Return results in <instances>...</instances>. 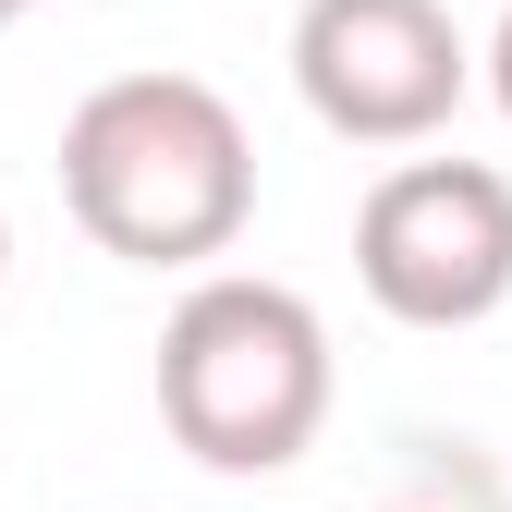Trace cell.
<instances>
[{"label": "cell", "instance_id": "cell-1", "mask_svg": "<svg viewBox=\"0 0 512 512\" xmlns=\"http://www.w3.org/2000/svg\"><path fill=\"white\" fill-rule=\"evenodd\" d=\"M61 208L122 269H208L256 220L244 110L208 74H110L61 122Z\"/></svg>", "mask_w": 512, "mask_h": 512}, {"label": "cell", "instance_id": "cell-3", "mask_svg": "<svg viewBox=\"0 0 512 512\" xmlns=\"http://www.w3.org/2000/svg\"><path fill=\"white\" fill-rule=\"evenodd\" d=\"M354 281L391 330H476L512 305V171L403 159L354 208Z\"/></svg>", "mask_w": 512, "mask_h": 512}, {"label": "cell", "instance_id": "cell-8", "mask_svg": "<svg viewBox=\"0 0 512 512\" xmlns=\"http://www.w3.org/2000/svg\"><path fill=\"white\" fill-rule=\"evenodd\" d=\"M0 269H13V220H0Z\"/></svg>", "mask_w": 512, "mask_h": 512}, {"label": "cell", "instance_id": "cell-4", "mask_svg": "<svg viewBox=\"0 0 512 512\" xmlns=\"http://www.w3.org/2000/svg\"><path fill=\"white\" fill-rule=\"evenodd\" d=\"M293 86L342 147H427L464 110L476 49L452 0H305L293 13Z\"/></svg>", "mask_w": 512, "mask_h": 512}, {"label": "cell", "instance_id": "cell-6", "mask_svg": "<svg viewBox=\"0 0 512 512\" xmlns=\"http://www.w3.org/2000/svg\"><path fill=\"white\" fill-rule=\"evenodd\" d=\"M476 74H488V98H500V122H512V0H500V25H488V49H476Z\"/></svg>", "mask_w": 512, "mask_h": 512}, {"label": "cell", "instance_id": "cell-7", "mask_svg": "<svg viewBox=\"0 0 512 512\" xmlns=\"http://www.w3.org/2000/svg\"><path fill=\"white\" fill-rule=\"evenodd\" d=\"M25 13H37V0H0V25H25Z\"/></svg>", "mask_w": 512, "mask_h": 512}, {"label": "cell", "instance_id": "cell-2", "mask_svg": "<svg viewBox=\"0 0 512 512\" xmlns=\"http://www.w3.org/2000/svg\"><path fill=\"white\" fill-rule=\"evenodd\" d=\"M330 317H317L293 281H256V269H208L196 293L171 305L159 330V427L183 464L208 476H281L317 452L330 427Z\"/></svg>", "mask_w": 512, "mask_h": 512}, {"label": "cell", "instance_id": "cell-5", "mask_svg": "<svg viewBox=\"0 0 512 512\" xmlns=\"http://www.w3.org/2000/svg\"><path fill=\"white\" fill-rule=\"evenodd\" d=\"M378 512H512V488H500V464L476 452V439H427Z\"/></svg>", "mask_w": 512, "mask_h": 512}]
</instances>
